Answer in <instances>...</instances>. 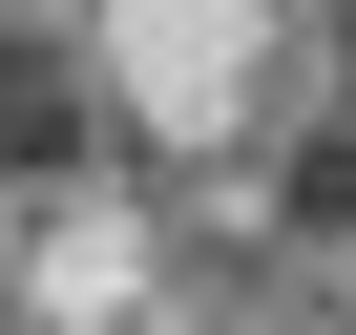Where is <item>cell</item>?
<instances>
[{
	"label": "cell",
	"instance_id": "6da1fadb",
	"mask_svg": "<svg viewBox=\"0 0 356 335\" xmlns=\"http://www.w3.org/2000/svg\"><path fill=\"white\" fill-rule=\"evenodd\" d=\"M293 231H356V126H314V147H293Z\"/></svg>",
	"mask_w": 356,
	"mask_h": 335
},
{
	"label": "cell",
	"instance_id": "7a4b0ae2",
	"mask_svg": "<svg viewBox=\"0 0 356 335\" xmlns=\"http://www.w3.org/2000/svg\"><path fill=\"white\" fill-rule=\"evenodd\" d=\"M335 22H356V0H335Z\"/></svg>",
	"mask_w": 356,
	"mask_h": 335
}]
</instances>
